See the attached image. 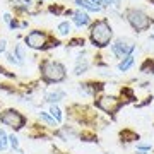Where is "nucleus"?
I'll use <instances>...</instances> for the list:
<instances>
[{
  "label": "nucleus",
  "instance_id": "25",
  "mask_svg": "<svg viewBox=\"0 0 154 154\" xmlns=\"http://www.w3.org/2000/svg\"><path fill=\"white\" fill-rule=\"evenodd\" d=\"M120 2H122V0H113V4H115V5H120Z\"/></svg>",
  "mask_w": 154,
  "mask_h": 154
},
{
  "label": "nucleus",
  "instance_id": "12",
  "mask_svg": "<svg viewBox=\"0 0 154 154\" xmlns=\"http://www.w3.org/2000/svg\"><path fill=\"white\" fill-rule=\"evenodd\" d=\"M134 62H135V57H134V55L125 57V58H123V60L118 63V70H120V72H127L130 67L134 65Z\"/></svg>",
  "mask_w": 154,
  "mask_h": 154
},
{
  "label": "nucleus",
  "instance_id": "20",
  "mask_svg": "<svg viewBox=\"0 0 154 154\" xmlns=\"http://www.w3.org/2000/svg\"><path fill=\"white\" fill-rule=\"evenodd\" d=\"M137 149L140 152H147V151L152 149V146H149V144H137Z\"/></svg>",
  "mask_w": 154,
  "mask_h": 154
},
{
  "label": "nucleus",
  "instance_id": "14",
  "mask_svg": "<svg viewBox=\"0 0 154 154\" xmlns=\"http://www.w3.org/2000/svg\"><path fill=\"white\" fill-rule=\"evenodd\" d=\"M50 115L53 116V120H55L57 123H62V120H63V116H62V110L57 105H51V108H50Z\"/></svg>",
  "mask_w": 154,
  "mask_h": 154
},
{
  "label": "nucleus",
  "instance_id": "11",
  "mask_svg": "<svg viewBox=\"0 0 154 154\" xmlns=\"http://www.w3.org/2000/svg\"><path fill=\"white\" fill-rule=\"evenodd\" d=\"M75 4L79 7H82V9H86L88 12H99L101 11V7H98V5H94L91 0H75Z\"/></svg>",
  "mask_w": 154,
  "mask_h": 154
},
{
  "label": "nucleus",
  "instance_id": "18",
  "mask_svg": "<svg viewBox=\"0 0 154 154\" xmlns=\"http://www.w3.org/2000/svg\"><path fill=\"white\" fill-rule=\"evenodd\" d=\"M140 70H142L144 74H154V62L146 60V62H144V65H142V69H140Z\"/></svg>",
  "mask_w": 154,
  "mask_h": 154
},
{
  "label": "nucleus",
  "instance_id": "6",
  "mask_svg": "<svg viewBox=\"0 0 154 154\" xmlns=\"http://www.w3.org/2000/svg\"><path fill=\"white\" fill-rule=\"evenodd\" d=\"M98 108L105 111V113H115L118 108H120V101L115 98V96H101L96 103Z\"/></svg>",
  "mask_w": 154,
  "mask_h": 154
},
{
  "label": "nucleus",
  "instance_id": "9",
  "mask_svg": "<svg viewBox=\"0 0 154 154\" xmlns=\"http://www.w3.org/2000/svg\"><path fill=\"white\" fill-rule=\"evenodd\" d=\"M72 21H74V24H75L77 28H82V26H88L89 22H91V19H89V16L86 12H74Z\"/></svg>",
  "mask_w": 154,
  "mask_h": 154
},
{
  "label": "nucleus",
  "instance_id": "19",
  "mask_svg": "<svg viewBox=\"0 0 154 154\" xmlns=\"http://www.w3.org/2000/svg\"><path fill=\"white\" fill-rule=\"evenodd\" d=\"M9 144H11V147L14 149V151H19V139L12 134V135H9Z\"/></svg>",
  "mask_w": 154,
  "mask_h": 154
},
{
  "label": "nucleus",
  "instance_id": "8",
  "mask_svg": "<svg viewBox=\"0 0 154 154\" xmlns=\"http://www.w3.org/2000/svg\"><path fill=\"white\" fill-rule=\"evenodd\" d=\"M88 69H89L88 58H84V57H77L75 65H74V74H75V75H81V74H84V72H88Z\"/></svg>",
  "mask_w": 154,
  "mask_h": 154
},
{
  "label": "nucleus",
  "instance_id": "7",
  "mask_svg": "<svg viewBox=\"0 0 154 154\" xmlns=\"http://www.w3.org/2000/svg\"><path fill=\"white\" fill-rule=\"evenodd\" d=\"M26 45H28L29 48H43L45 43H46V34L43 33V31H31V33H28V36H26Z\"/></svg>",
  "mask_w": 154,
  "mask_h": 154
},
{
  "label": "nucleus",
  "instance_id": "26",
  "mask_svg": "<svg viewBox=\"0 0 154 154\" xmlns=\"http://www.w3.org/2000/svg\"><path fill=\"white\" fill-rule=\"evenodd\" d=\"M151 39H154V34H152V36H151Z\"/></svg>",
  "mask_w": 154,
  "mask_h": 154
},
{
  "label": "nucleus",
  "instance_id": "1",
  "mask_svg": "<svg viewBox=\"0 0 154 154\" xmlns=\"http://www.w3.org/2000/svg\"><path fill=\"white\" fill-rule=\"evenodd\" d=\"M111 36H113V31H111V26L106 21H98L96 24H93V28H91V41L96 46H99V48L108 46L111 41Z\"/></svg>",
  "mask_w": 154,
  "mask_h": 154
},
{
  "label": "nucleus",
  "instance_id": "21",
  "mask_svg": "<svg viewBox=\"0 0 154 154\" xmlns=\"http://www.w3.org/2000/svg\"><path fill=\"white\" fill-rule=\"evenodd\" d=\"M7 62H9V63H14V65H21V63H19V60H17L12 53H9V55H7Z\"/></svg>",
  "mask_w": 154,
  "mask_h": 154
},
{
  "label": "nucleus",
  "instance_id": "24",
  "mask_svg": "<svg viewBox=\"0 0 154 154\" xmlns=\"http://www.w3.org/2000/svg\"><path fill=\"white\" fill-rule=\"evenodd\" d=\"M94 5H98V7H101V4H103V0H91Z\"/></svg>",
  "mask_w": 154,
  "mask_h": 154
},
{
  "label": "nucleus",
  "instance_id": "17",
  "mask_svg": "<svg viewBox=\"0 0 154 154\" xmlns=\"http://www.w3.org/2000/svg\"><path fill=\"white\" fill-rule=\"evenodd\" d=\"M7 146H9V135L4 128H0V151H5Z\"/></svg>",
  "mask_w": 154,
  "mask_h": 154
},
{
  "label": "nucleus",
  "instance_id": "3",
  "mask_svg": "<svg viewBox=\"0 0 154 154\" xmlns=\"http://www.w3.org/2000/svg\"><path fill=\"white\" fill-rule=\"evenodd\" d=\"M127 21L135 31H146L151 28V17L140 9H128L127 11Z\"/></svg>",
  "mask_w": 154,
  "mask_h": 154
},
{
  "label": "nucleus",
  "instance_id": "15",
  "mask_svg": "<svg viewBox=\"0 0 154 154\" xmlns=\"http://www.w3.org/2000/svg\"><path fill=\"white\" fill-rule=\"evenodd\" d=\"M39 120L45 122L48 127H57V122L53 120V116L48 115V113H45V111H39Z\"/></svg>",
  "mask_w": 154,
  "mask_h": 154
},
{
  "label": "nucleus",
  "instance_id": "22",
  "mask_svg": "<svg viewBox=\"0 0 154 154\" xmlns=\"http://www.w3.org/2000/svg\"><path fill=\"white\" fill-rule=\"evenodd\" d=\"M5 46H7V41H5V39H0V53H4V51H5Z\"/></svg>",
  "mask_w": 154,
  "mask_h": 154
},
{
  "label": "nucleus",
  "instance_id": "13",
  "mask_svg": "<svg viewBox=\"0 0 154 154\" xmlns=\"http://www.w3.org/2000/svg\"><path fill=\"white\" fill-rule=\"evenodd\" d=\"M70 29H72V24L69 21H63L58 24V28H57V31H58V34L60 36H69L70 34Z\"/></svg>",
  "mask_w": 154,
  "mask_h": 154
},
{
  "label": "nucleus",
  "instance_id": "23",
  "mask_svg": "<svg viewBox=\"0 0 154 154\" xmlns=\"http://www.w3.org/2000/svg\"><path fill=\"white\" fill-rule=\"evenodd\" d=\"M4 21H5L7 24H11V22H12V17H11V14H7V12H5V14H4Z\"/></svg>",
  "mask_w": 154,
  "mask_h": 154
},
{
  "label": "nucleus",
  "instance_id": "16",
  "mask_svg": "<svg viewBox=\"0 0 154 154\" xmlns=\"http://www.w3.org/2000/svg\"><path fill=\"white\" fill-rule=\"evenodd\" d=\"M14 57L19 60V63H21V65L24 63L26 55H24V46H22V45H16V48H14Z\"/></svg>",
  "mask_w": 154,
  "mask_h": 154
},
{
  "label": "nucleus",
  "instance_id": "27",
  "mask_svg": "<svg viewBox=\"0 0 154 154\" xmlns=\"http://www.w3.org/2000/svg\"><path fill=\"white\" fill-rule=\"evenodd\" d=\"M140 154H146V152H140Z\"/></svg>",
  "mask_w": 154,
  "mask_h": 154
},
{
  "label": "nucleus",
  "instance_id": "5",
  "mask_svg": "<svg viewBox=\"0 0 154 154\" xmlns=\"http://www.w3.org/2000/svg\"><path fill=\"white\" fill-rule=\"evenodd\" d=\"M134 50H135V45L127 38H118L115 43L111 45V51H113V55L118 57V58H125V57L132 55Z\"/></svg>",
  "mask_w": 154,
  "mask_h": 154
},
{
  "label": "nucleus",
  "instance_id": "2",
  "mask_svg": "<svg viewBox=\"0 0 154 154\" xmlns=\"http://www.w3.org/2000/svg\"><path fill=\"white\" fill-rule=\"evenodd\" d=\"M41 74H43V79L48 82H62L65 79V67L60 62L46 60L41 65Z\"/></svg>",
  "mask_w": 154,
  "mask_h": 154
},
{
  "label": "nucleus",
  "instance_id": "10",
  "mask_svg": "<svg viewBox=\"0 0 154 154\" xmlns=\"http://www.w3.org/2000/svg\"><path fill=\"white\" fill-rule=\"evenodd\" d=\"M63 98H65V93H63L62 89H57V91L46 93V96H45V101H48V103H51V105H57V103H58V101H62Z\"/></svg>",
  "mask_w": 154,
  "mask_h": 154
},
{
  "label": "nucleus",
  "instance_id": "4",
  "mask_svg": "<svg viewBox=\"0 0 154 154\" xmlns=\"http://www.w3.org/2000/svg\"><path fill=\"white\" fill-rule=\"evenodd\" d=\"M0 122H2L4 125L12 127V128L19 130V128H22V127H24L26 118H24L19 111H16V110H7V111H4V113L0 115Z\"/></svg>",
  "mask_w": 154,
  "mask_h": 154
}]
</instances>
